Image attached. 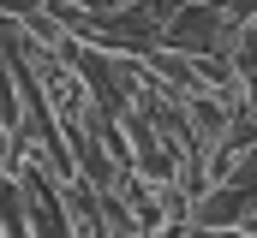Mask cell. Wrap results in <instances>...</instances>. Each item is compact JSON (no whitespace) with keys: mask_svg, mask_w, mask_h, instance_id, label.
<instances>
[{"mask_svg":"<svg viewBox=\"0 0 257 238\" xmlns=\"http://www.w3.org/2000/svg\"><path fill=\"white\" fill-rule=\"evenodd\" d=\"M180 0H126V6H66L54 0V24L72 42L96 48V54H120V60H150L162 48V24L174 18Z\"/></svg>","mask_w":257,"mask_h":238,"instance_id":"obj_1","label":"cell"},{"mask_svg":"<svg viewBox=\"0 0 257 238\" xmlns=\"http://www.w3.org/2000/svg\"><path fill=\"white\" fill-rule=\"evenodd\" d=\"M257 18V0L239 6H174V18L162 24V48L156 54H180V60H233L239 30Z\"/></svg>","mask_w":257,"mask_h":238,"instance_id":"obj_2","label":"cell"},{"mask_svg":"<svg viewBox=\"0 0 257 238\" xmlns=\"http://www.w3.org/2000/svg\"><path fill=\"white\" fill-rule=\"evenodd\" d=\"M156 238H186V220H168V226H162Z\"/></svg>","mask_w":257,"mask_h":238,"instance_id":"obj_5","label":"cell"},{"mask_svg":"<svg viewBox=\"0 0 257 238\" xmlns=\"http://www.w3.org/2000/svg\"><path fill=\"white\" fill-rule=\"evenodd\" d=\"M12 178H18V190H24V226H30V238H72L60 184L48 178L42 155H24V167H18Z\"/></svg>","mask_w":257,"mask_h":238,"instance_id":"obj_3","label":"cell"},{"mask_svg":"<svg viewBox=\"0 0 257 238\" xmlns=\"http://www.w3.org/2000/svg\"><path fill=\"white\" fill-rule=\"evenodd\" d=\"M233 78H239V96H245V108L257 119V18L239 30V42H233Z\"/></svg>","mask_w":257,"mask_h":238,"instance_id":"obj_4","label":"cell"}]
</instances>
